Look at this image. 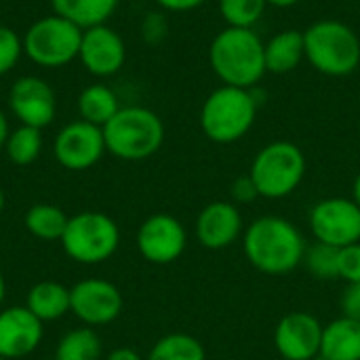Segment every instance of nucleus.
<instances>
[{
	"label": "nucleus",
	"instance_id": "33",
	"mask_svg": "<svg viewBox=\"0 0 360 360\" xmlns=\"http://www.w3.org/2000/svg\"><path fill=\"white\" fill-rule=\"evenodd\" d=\"M340 304H342V316L354 319L360 323V283L346 287Z\"/></svg>",
	"mask_w": 360,
	"mask_h": 360
},
{
	"label": "nucleus",
	"instance_id": "13",
	"mask_svg": "<svg viewBox=\"0 0 360 360\" xmlns=\"http://www.w3.org/2000/svg\"><path fill=\"white\" fill-rule=\"evenodd\" d=\"M321 321L304 310H295L281 319L274 331L276 352L285 360H314L321 354L323 342Z\"/></svg>",
	"mask_w": 360,
	"mask_h": 360
},
{
	"label": "nucleus",
	"instance_id": "40",
	"mask_svg": "<svg viewBox=\"0 0 360 360\" xmlns=\"http://www.w3.org/2000/svg\"><path fill=\"white\" fill-rule=\"evenodd\" d=\"M4 211V192H2V188H0V213Z\"/></svg>",
	"mask_w": 360,
	"mask_h": 360
},
{
	"label": "nucleus",
	"instance_id": "17",
	"mask_svg": "<svg viewBox=\"0 0 360 360\" xmlns=\"http://www.w3.org/2000/svg\"><path fill=\"white\" fill-rule=\"evenodd\" d=\"M243 234V215L234 202H209L196 217V238L209 251L232 247Z\"/></svg>",
	"mask_w": 360,
	"mask_h": 360
},
{
	"label": "nucleus",
	"instance_id": "42",
	"mask_svg": "<svg viewBox=\"0 0 360 360\" xmlns=\"http://www.w3.org/2000/svg\"><path fill=\"white\" fill-rule=\"evenodd\" d=\"M0 360H8V359H4V356H0Z\"/></svg>",
	"mask_w": 360,
	"mask_h": 360
},
{
	"label": "nucleus",
	"instance_id": "25",
	"mask_svg": "<svg viewBox=\"0 0 360 360\" xmlns=\"http://www.w3.org/2000/svg\"><path fill=\"white\" fill-rule=\"evenodd\" d=\"M101 338L91 327H80L65 333L55 350V360H99Z\"/></svg>",
	"mask_w": 360,
	"mask_h": 360
},
{
	"label": "nucleus",
	"instance_id": "2",
	"mask_svg": "<svg viewBox=\"0 0 360 360\" xmlns=\"http://www.w3.org/2000/svg\"><path fill=\"white\" fill-rule=\"evenodd\" d=\"M209 63L224 84L253 89L266 74L264 40L253 27H224L209 46Z\"/></svg>",
	"mask_w": 360,
	"mask_h": 360
},
{
	"label": "nucleus",
	"instance_id": "34",
	"mask_svg": "<svg viewBox=\"0 0 360 360\" xmlns=\"http://www.w3.org/2000/svg\"><path fill=\"white\" fill-rule=\"evenodd\" d=\"M162 11L169 13H186V11H194L200 4H205L207 0H154Z\"/></svg>",
	"mask_w": 360,
	"mask_h": 360
},
{
	"label": "nucleus",
	"instance_id": "35",
	"mask_svg": "<svg viewBox=\"0 0 360 360\" xmlns=\"http://www.w3.org/2000/svg\"><path fill=\"white\" fill-rule=\"evenodd\" d=\"M105 360H143L135 350H131V348H116V350H112Z\"/></svg>",
	"mask_w": 360,
	"mask_h": 360
},
{
	"label": "nucleus",
	"instance_id": "26",
	"mask_svg": "<svg viewBox=\"0 0 360 360\" xmlns=\"http://www.w3.org/2000/svg\"><path fill=\"white\" fill-rule=\"evenodd\" d=\"M4 152L8 160L17 167H27L36 162L42 152V131L21 124L19 129L11 131Z\"/></svg>",
	"mask_w": 360,
	"mask_h": 360
},
{
	"label": "nucleus",
	"instance_id": "41",
	"mask_svg": "<svg viewBox=\"0 0 360 360\" xmlns=\"http://www.w3.org/2000/svg\"><path fill=\"white\" fill-rule=\"evenodd\" d=\"M314 360H325V359H323V356H321V354H319V356H316V359H314Z\"/></svg>",
	"mask_w": 360,
	"mask_h": 360
},
{
	"label": "nucleus",
	"instance_id": "29",
	"mask_svg": "<svg viewBox=\"0 0 360 360\" xmlns=\"http://www.w3.org/2000/svg\"><path fill=\"white\" fill-rule=\"evenodd\" d=\"M23 55V42L8 25H0V76L8 74Z\"/></svg>",
	"mask_w": 360,
	"mask_h": 360
},
{
	"label": "nucleus",
	"instance_id": "4",
	"mask_svg": "<svg viewBox=\"0 0 360 360\" xmlns=\"http://www.w3.org/2000/svg\"><path fill=\"white\" fill-rule=\"evenodd\" d=\"M306 59L310 65L333 78L350 76L360 65L359 34L344 21L321 19L304 30Z\"/></svg>",
	"mask_w": 360,
	"mask_h": 360
},
{
	"label": "nucleus",
	"instance_id": "27",
	"mask_svg": "<svg viewBox=\"0 0 360 360\" xmlns=\"http://www.w3.org/2000/svg\"><path fill=\"white\" fill-rule=\"evenodd\" d=\"M308 272L316 281H335L340 278V249L325 245V243H314L306 247L304 262H302Z\"/></svg>",
	"mask_w": 360,
	"mask_h": 360
},
{
	"label": "nucleus",
	"instance_id": "37",
	"mask_svg": "<svg viewBox=\"0 0 360 360\" xmlns=\"http://www.w3.org/2000/svg\"><path fill=\"white\" fill-rule=\"evenodd\" d=\"M268 6H276V8H289V6H295L300 0H266Z\"/></svg>",
	"mask_w": 360,
	"mask_h": 360
},
{
	"label": "nucleus",
	"instance_id": "15",
	"mask_svg": "<svg viewBox=\"0 0 360 360\" xmlns=\"http://www.w3.org/2000/svg\"><path fill=\"white\" fill-rule=\"evenodd\" d=\"M8 105L21 124L40 131L53 122L57 112V99L53 89L38 76H23L15 80L8 91Z\"/></svg>",
	"mask_w": 360,
	"mask_h": 360
},
{
	"label": "nucleus",
	"instance_id": "32",
	"mask_svg": "<svg viewBox=\"0 0 360 360\" xmlns=\"http://www.w3.org/2000/svg\"><path fill=\"white\" fill-rule=\"evenodd\" d=\"M230 194H232V198H234L236 205H249V202H253L255 198H259V192H257L253 179L249 177V173L234 179V184H232V188H230Z\"/></svg>",
	"mask_w": 360,
	"mask_h": 360
},
{
	"label": "nucleus",
	"instance_id": "23",
	"mask_svg": "<svg viewBox=\"0 0 360 360\" xmlns=\"http://www.w3.org/2000/svg\"><path fill=\"white\" fill-rule=\"evenodd\" d=\"M68 219L70 217L57 205L38 202L27 209L23 224H25V230L40 240H61Z\"/></svg>",
	"mask_w": 360,
	"mask_h": 360
},
{
	"label": "nucleus",
	"instance_id": "7",
	"mask_svg": "<svg viewBox=\"0 0 360 360\" xmlns=\"http://www.w3.org/2000/svg\"><path fill=\"white\" fill-rule=\"evenodd\" d=\"M59 243L65 255L76 264L95 266L108 262L116 253L120 245V230L110 215L84 211L68 219Z\"/></svg>",
	"mask_w": 360,
	"mask_h": 360
},
{
	"label": "nucleus",
	"instance_id": "1",
	"mask_svg": "<svg viewBox=\"0 0 360 360\" xmlns=\"http://www.w3.org/2000/svg\"><path fill=\"white\" fill-rule=\"evenodd\" d=\"M243 247L249 264L264 274H287L302 266L306 240L302 232L285 217L264 215L247 226Z\"/></svg>",
	"mask_w": 360,
	"mask_h": 360
},
{
	"label": "nucleus",
	"instance_id": "10",
	"mask_svg": "<svg viewBox=\"0 0 360 360\" xmlns=\"http://www.w3.org/2000/svg\"><path fill=\"white\" fill-rule=\"evenodd\" d=\"M122 293L103 278H84L70 289V312L89 327L114 323L122 312Z\"/></svg>",
	"mask_w": 360,
	"mask_h": 360
},
{
	"label": "nucleus",
	"instance_id": "31",
	"mask_svg": "<svg viewBox=\"0 0 360 360\" xmlns=\"http://www.w3.org/2000/svg\"><path fill=\"white\" fill-rule=\"evenodd\" d=\"M167 30H169V23L162 13H148V17L141 23V34H143L146 42H150V44L160 42L167 36Z\"/></svg>",
	"mask_w": 360,
	"mask_h": 360
},
{
	"label": "nucleus",
	"instance_id": "38",
	"mask_svg": "<svg viewBox=\"0 0 360 360\" xmlns=\"http://www.w3.org/2000/svg\"><path fill=\"white\" fill-rule=\"evenodd\" d=\"M352 200L359 205L360 209V173L354 177V184H352Z\"/></svg>",
	"mask_w": 360,
	"mask_h": 360
},
{
	"label": "nucleus",
	"instance_id": "18",
	"mask_svg": "<svg viewBox=\"0 0 360 360\" xmlns=\"http://www.w3.org/2000/svg\"><path fill=\"white\" fill-rule=\"evenodd\" d=\"M306 59L304 32L283 30L264 42V61L266 72L270 74H289Z\"/></svg>",
	"mask_w": 360,
	"mask_h": 360
},
{
	"label": "nucleus",
	"instance_id": "30",
	"mask_svg": "<svg viewBox=\"0 0 360 360\" xmlns=\"http://www.w3.org/2000/svg\"><path fill=\"white\" fill-rule=\"evenodd\" d=\"M340 278L348 285L360 283V243L340 249Z\"/></svg>",
	"mask_w": 360,
	"mask_h": 360
},
{
	"label": "nucleus",
	"instance_id": "12",
	"mask_svg": "<svg viewBox=\"0 0 360 360\" xmlns=\"http://www.w3.org/2000/svg\"><path fill=\"white\" fill-rule=\"evenodd\" d=\"M103 152L105 141L101 127L84 120L65 124L53 141L55 160L68 171H86L95 167L101 160Z\"/></svg>",
	"mask_w": 360,
	"mask_h": 360
},
{
	"label": "nucleus",
	"instance_id": "28",
	"mask_svg": "<svg viewBox=\"0 0 360 360\" xmlns=\"http://www.w3.org/2000/svg\"><path fill=\"white\" fill-rule=\"evenodd\" d=\"M266 0H217L226 27H253L266 13Z\"/></svg>",
	"mask_w": 360,
	"mask_h": 360
},
{
	"label": "nucleus",
	"instance_id": "8",
	"mask_svg": "<svg viewBox=\"0 0 360 360\" xmlns=\"http://www.w3.org/2000/svg\"><path fill=\"white\" fill-rule=\"evenodd\" d=\"M82 32L80 25L57 13L46 15L25 30L23 55L40 68H61L78 57Z\"/></svg>",
	"mask_w": 360,
	"mask_h": 360
},
{
	"label": "nucleus",
	"instance_id": "3",
	"mask_svg": "<svg viewBox=\"0 0 360 360\" xmlns=\"http://www.w3.org/2000/svg\"><path fill=\"white\" fill-rule=\"evenodd\" d=\"M259 103L251 89L221 84L207 95L200 108V129L213 143H234L255 124Z\"/></svg>",
	"mask_w": 360,
	"mask_h": 360
},
{
	"label": "nucleus",
	"instance_id": "6",
	"mask_svg": "<svg viewBox=\"0 0 360 360\" xmlns=\"http://www.w3.org/2000/svg\"><path fill=\"white\" fill-rule=\"evenodd\" d=\"M306 175V156L293 141H272L264 146L249 169L259 198L281 200L291 196Z\"/></svg>",
	"mask_w": 360,
	"mask_h": 360
},
{
	"label": "nucleus",
	"instance_id": "24",
	"mask_svg": "<svg viewBox=\"0 0 360 360\" xmlns=\"http://www.w3.org/2000/svg\"><path fill=\"white\" fill-rule=\"evenodd\" d=\"M146 360H207V350L188 333H169L152 346Z\"/></svg>",
	"mask_w": 360,
	"mask_h": 360
},
{
	"label": "nucleus",
	"instance_id": "36",
	"mask_svg": "<svg viewBox=\"0 0 360 360\" xmlns=\"http://www.w3.org/2000/svg\"><path fill=\"white\" fill-rule=\"evenodd\" d=\"M8 135H11V129H8V120H6V116H4V112L0 110V150L6 146V139H8Z\"/></svg>",
	"mask_w": 360,
	"mask_h": 360
},
{
	"label": "nucleus",
	"instance_id": "22",
	"mask_svg": "<svg viewBox=\"0 0 360 360\" xmlns=\"http://www.w3.org/2000/svg\"><path fill=\"white\" fill-rule=\"evenodd\" d=\"M120 110L116 93L105 84H91L78 95V112L80 120L91 122L95 127L108 124L116 112Z\"/></svg>",
	"mask_w": 360,
	"mask_h": 360
},
{
	"label": "nucleus",
	"instance_id": "21",
	"mask_svg": "<svg viewBox=\"0 0 360 360\" xmlns=\"http://www.w3.org/2000/svg\"><path fill=\"white\" fill-rule=\"evenodd\" d=\"M120 0H51L53 11L82 30L105 23Z\"/></svg>",
	"mask_w": 360,
	"mask_h": 360
},
{
	"label": "nucleus",
	"instance_id": "5",
	"mask_svg": "<svg viewBox=\"0 0 360 360\" xmlns=\"http://www.w3.org/2000/svg\"><path fill=\"white\" fill-rule=\"evenodd\" d=\"M101 131L105 152L131 162L154 156L165 141V124L160 116L141 105L120 108Z\"/></svg>",
	"mask_w": 360,
	"mask_h": 360
},
{
	"label": "nucleus",
	"instance_id": "39",
	"mask_svg": "<svg viewBox=\"0 0 360 360\" xmlns=\"http://www.w3.org/2000/svg\"><path fill=\"white\" fill-rule=\"evenodd\" d=\"M4 295H6V285H4V278H2V274H0V306H2V302H4Z\"/></svg>",
	"mask_w": 360,
	"mask_h": 360
},
{
	"label": "nucleus",
	"instance_id": "16",
	"mask_svg": "<svg viewBox=\"0 0 360 360\" xmlns=\"http://www.w3.org/2000/svg\"><path fill=\"white\" fill-rule=\"evenodd\" d=\"M42 335V321H38L25 306H13L0 312V356L8 360L25 359L36 352Z\"/></svg>",
	"mask_w": 360,
	"mask_h": 360
},
{
	"label": "nucleus",
	"instance_id": "11",
	"mask_svg": "<svg viewBox=\"0 0 360 360\" xmlns=\"http://www.w3.org/2000/svg\"><path fill=\"white\" fill-rule=\"evenodd\" d=\"M188 245V232L184 224L167 213L148 217L137 230V249L141 257L156 266L177 262Z\"/></svg>",
	"mask_w": 360,
	"mask_h": 360
},
{
	"label": "nucleus",
	"instance_id": "19",
	"mask_svg": "<svg viewBox=\"0 0 360 360\" xmlns=\"http://www.w3.org/2000/svg\"><path fill=\"white\" fill-rule=\"evenodd\" d=\"M321 356L325 360H360V323L348 316L331 321L323 329Z\"/></svg>",
	"mask_w": 360,
	"mask_h": 360
},
{
	"label": "nucleus",
	"instance_id": "20",
	"mask_svg": "<svg viewBox=\"0 0 360 360\" xmlns=\"http://www.w3.org/2000/svg\"><path fill=\"white\" fill-rule=\"evenodd\" d=\"M25 308L42 323L59 321L70 312V289L55 281H42L27 291Z\"/></svg>",
	"mask_w": 360,
	"mask_h": 360
},
{
	"label": "nucleus",
	"instance_id": "14",
	"mask_svg": "<svg viewBox=\"0 0 360 360\" xmlns=\"http://www.w3.org/2000/svg\"><path fill=\"white\" fill-rule=\"evenodd\" d=\"M78 59L89 74L97 78H108L122 70L127 61V46L122 36L110 25H93L82 32Z\"/></svg>",
	"mask_w": 360,
	"mask_h": 360
},
{
	"label": "nucleus",
	"instance_id": "9",
	"mask_svg": "<svg viewBox=\"0 0 360 360\" xmlns=\"http://www.w3.org/2000/svg\"><path fill=\"white\" fill-rule=\"evenodd\" d=\"M308 219L316 243L338 249L360 243V209L352 198H323L310 209Z\"/></svg>",
	"mask_w": 360,
	"mask_h": 360
}]
</instances>
